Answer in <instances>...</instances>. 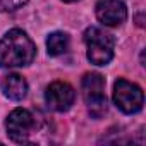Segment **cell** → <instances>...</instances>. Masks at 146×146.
<instances>
[{
	"label": "cell",
	"mask_w": 146,
	"mask_h": 146,
	"mask_svg": "<svg viewBox=\"0 0 146 146\" xmlns=\"http://www.w3.org/2000/svg\"><path fill=\"white\" fill-rule=\"evenodd\" d=\"M36 46L23 29H11L0 40V67H24L35 60Z\"/></svg>",
	"instance_id": "6da1fadb"
},
{
	"label": "cell",
	"mask_w": 146,
	"mask_h": 146,
	"mask_svg": "<svg viewBox=\"0 0 146 146\" xmlns=\"http://www.w3.org/2000/svg\"><path fill=\"white\" fill-rule=\"evenodd\" d=\"M84 43H86V55L88 60L95 65H107L113 57L115 40L110 33L103 31L102 28H88L84 31Z\"/></svg>",
	"instance_id": "7a4b0ae2"
},
{
	"label": "cell",
	"mask_w": 146,
	"mask_h": 146,
	"mask_svg": "<svg viewBox=\"0 0 146 146\" xmlns=\"http://www.w3.org/2000/svg\"><path fill=\"white\" fill-rule=\"evenodd\" d=\"M83 96L93 117H102L107 112V96H105V79L102 74L90 72L83 78Z\"/></svg>",
	"instance_id": "3957f363"
},
{
	"label": "cell",
	"mask_w": 146,
	"mask_h": 146,
	"mask_svg": "<svg viewBox=\"0 0 146 146\" xmlns=\"http://www.w3.org/2000/svg\"><path fill=\"white\" fill-rule=\"evenodd\" d=\"M5 127H7V134L12 141L28 143L29 137L35 134L38 122H36V117L29 110L16 108L9 113V117L5 120Z\"/></svg>",
	"instance_id": "277c9868"
},
{
	"label": "cell",
	"mask_w": 146,
	"mask_h": 146,
	"mask_svg": "<svg viewBox=\"0 0 146 146\" xmlns=\"http://www.w3.org/2000/svg\"><path fill=\"white\" fill-rule=\"evenodd\" d=\"M113 102L124 113H136L143 108L144 96L137 84L127 79H117L113 84Z\"/></svg>",
	"instance_id": "5b68a950"
},
{
	"label": "cell",
	"mask_w": 146,
	"mask_h": 146,
	"mask_svg": "<svg viewBox=\"0 0 146 146\" xmlns=\"http://www.w3.org/2000/svg\"><path fill=\"white\" fill-rule=\"evenodd\" d=\"M76 100V91L69 83L55 81L45 91V102L53 112H67Z\"/></svg>",
	"instance_id": "8992f818"
},
{
	"label": "cell",
	"mask_w": 146,
	"mask_h": 146,
	"mask_svg": "<svg viewBox=\"0 0 146 146\" xmlns=\"http://www.w3.org/2000/svg\"><path fill=\"white\" fill-rule=\"evenodd\" d=\"M96 17L105 26H119L127 17V9L122 0H98Z\"/></svg>",
	"instance_id": "52a82bcc"
},
{
	"label": "cell",
	"mask_w": 146,
	"mask_h": 146,
	"mask_svg": "<svg viewBox=\"0 0 146 146\" xmlns=\"http://www.w3.org/2000/svg\"><path fill=\"white\" fill-rule=\"evenodd\" d=\"M0 86H2L4 95L7 98L14 100V102H19V100H23L28 95V83L19 74H7V76H4Z\"/></svg>",
	"instance_id": "ba28073f"
},
{
	"label": "cell",
	"mask_w": 146,
	"mask_h": 146,
	"mask_svg": "<svg viewBox=\"0 0 146 146\" xmlns=\"http://www.w3.org/2000/svg\"><path fill=\"white\" fill-rule=\"evenodd\" d=\"M69 48V36L65 33H52L48 38H46V50H48V55L52 57H57V55H62L65 53Z\"/></svg>",
	"instance_id": "9c48e42d"
},
{
	"label": "cell",
	"mask_w": 146,
	"mask_h": 146,
	"mask_svg": "<svg viewBox=\"0 0 146 146\" xmlns=\"http://www.w3.org/2000/svg\"><path fill=\"white\" fill-rule=\"evenodd\" d=\"M28 0H0V12H11L23 7Z\"/></svg>",
	"instance_id": "30bf717a"
},
{
	"label": "cell",
	"mask_w": 146,
	"mask_h": 146,
	"mask_svg": "<svg viewBox=\"0 0 146 146\" xmlns=\"http://www.w3.org/2000/svg\"><path fill=\"white\" fill-rule=\"evenodd\" d=\"M64 2H76V0H64Z\"/></svg>",
	"instance_id": "8fae6325"
}]
</instances>
